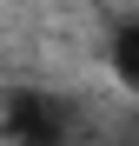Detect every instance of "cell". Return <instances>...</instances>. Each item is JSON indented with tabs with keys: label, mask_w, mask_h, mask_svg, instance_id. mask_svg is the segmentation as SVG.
<instances>
[{
	"label": "cell",
	"mask_w": 139,
	"mask_h": 146,
	"mask_svg": "<svg viewBox=\"0 0 139 146\" xmlns=\"http://www.w3.org/2000/svg\"><path fill=\"white\" fill-rule=\"evenodd\" d=\"M0 139L7 146H73L80 126H73V106L60 93H40V86H20L0 100Z\"/></svg>",
	"instance_id": "obj_1"
},
{
	"label": "cell",
	"mask_w": 139,
	"mask_h": 146,
	"mask_svg": "<svg viewBox=\"0 0 139 146\" xmlns=\"http://www.w3.org/2000/svg\"><path fill=\"white\" fill-rule=\"evenodd\" d=\"M113 73L139 93V20H126V27L113 33Z\"/></svg>",
	"instance_id": "obj_2"
},
{
	"label": "cell",
	"mask_w": 139,
	"mask_h": 146,
	"mask_svg": "<svg viewBox=\"0 0 139 146\" xmlns=\"http://www.w3.org/2000/svg\"><path fill=\"white\" fill-rule=\"evenodd\" d=\"M119 146H132V139H119Z\"/></svg>",
	"instance_id": "obj_3"
}]
</instances>
